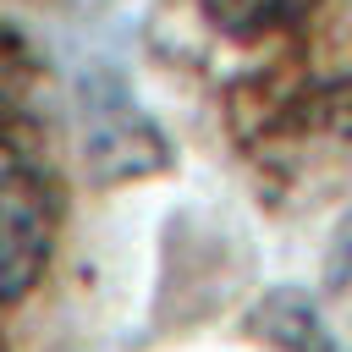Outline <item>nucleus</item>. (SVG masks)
<instances>
[{
    "instance_id": "obj_1",
    "label": "nucleus",
    "mask_w": 352,
    "mask_h": 352,
    "mask_svg": "<svg viewBox=\"0 0 352 352\" xmlns=\"http://www.w3.org/2000/svg\"><path fill=\"white\" fill-rule=\"evenodd\" d=\"M50 258V198L38 176L0 148V302L22 297Z\"/></svg>"
},
{
    "instance_id": "obj_2",
    "label": "nucleus",
    "mask_w": 352,
    "mask_h": 352,
    "mask_svg": "<svg viewBox=\"0 0 352 352\" xmlns=\"http://www.w3.org/2000/svg\"><path fill=\"white\" fill-rule=\"evenodd\" d=\"M319 0H198V11L226 33V38H270L297 28Z\"/></svg>"
}]
</instances>
